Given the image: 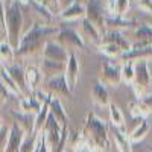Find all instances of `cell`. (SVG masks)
I'll list each match as a JSON object with an SVG mask.
<instances>
[{
  "mask_svg": "<svg viewBox=\"0 0 152 152\" xmlns=\"http://www.w3.org/2000/svg\"><path fill=\"white\" fill-rule=\"evenodd\" d=\"M59 32L58 26L35 21L29 31H26L21 37V41L15 49V56H34L37 53H43V47L49 37H56Z\"/></svg>",
  "mask_w": 152,
  "mask_h": 152,
  "instance_id": "6da1fadb",
  "label": "cell"
},
{
  "mask_svg": "<svg viewBox=\"0 0 152 152\" xmlns=\"http://www.w3.org/2000/svg\"><path fill=\"white\" fill-rule=\"evenodd\" d=\"M81 135L91 152L108 151V148H110L108 126L102 119H99L93 113L87 114L85 122L81 129Z\"/></svg>",
  "mask_w": 152,
  "mask_h": 152,
  "instance_id": "7a4b0ae2",
  "label": "cell"
},
{
  "mask_svg": "<svg viewBox=\"0 0 152 152\" xmlns=\"http://www.w3.org/2000/svg\"><path fill=\"white\" fill-rule=\"evenodd\" d=\"M23 31V12L20 3L15 0H9L8 5H5V32L6 41L17 49L21 41Z\"/></svg>",
  "mask_w": 152,
  "mask_h": 152,
  "instance_id": "3957f363",
  "label": "cell"
},
{
  "mask_svg": "<svg viewBox=\"0 0 152 152\" xmlns=\"http://www.w3.org/2000/svg\"><path fill=\"white\" fill-rule=\"evenodd\" d=\"M134 72H135V81L132 84V88L137 94V99H142L146 94V88L151 85V81H152L149 61L148 59H135Z\"/></svg>",
  "mask_w": 152,
  "mask_h": 152,
  "instance_id": "277c9868",
  "label": "cell"
},
{
  "mask_svg": "<svg viewBox=\"0 0 152 152\" xmlns=\"http://www.w3.org/2000/svg\"><path fill=\"white\" fill-rule=\"evenodd\" d=\"M85 17L91 23H94L104 35L105 34V18H107L105 0H87V3H85Z\"/></svg>",
  "mask_w": 152,
  "mask_h": 152,
  "instance_id": "5b68a950",
  "label": "cell"
},
{
  "mask_svg": "<svg viewBox=\"0 0 152 152\" xmlns=\"http://www.w3.org/2000/svg\"><path fill=\"white\" fill-rule=\"evenodd\" d=\"M99 82H102L107 88H116L122 82V73L120 66L111 64L108 58L102 59L100 62V72H99Z\"/></svg>",
  "mask_w": 152,
  "mask_h": 152,
  "instance_id": "8992f818",
  "label": "cell"
},
{
  "mask_svg": "<svg viewBox=\"0 0 152 152\" xmlns=\"http://www.w3.org/2000/svg\"><path fill=\"white\" fill-rule=\"evenodd\" d=\"M56 41L62 47H66L69 52H75L76 49L85 47L84 37L72 28H59V32L56 34Z\"/></svg>",
  "mask_w": 152,
  "mask_h": 152,
  "instance_id": "52a82bcc",
  "label": "cell"
},
{
  "mask_svg": "<svg viewBox=\"0 0 152 152\" xmlns=\"http://www.w3.org/2000/svg\"><path fill=\"white\" fill-rule=\"evenodd\" d=\"M64 76H66V81L69 84L70 91H73L81 78V61H79L78 55H76V52H69V59L66 62Z\"/></svg>",
  "mask_w": 152,
  "mask_h": 152,
  "instance_id": "ba28073f",
  "label": "cell"
},
{
  "mask_svg": "<svg viewBox=\"0 0 152 152\" xmlns=\"http://www.w3.org/2000/svg\"><path fill=\"white\" fill-rule=\"evenodd\" d=\"M43 58L47 59H53V61H59V62H67L69 59V50L66 47H62L56 40H47L44 47H43Z\"/></svg>",
  "mask_w": 152,
  "mask_h": 152,
  "instance_id": "9c48e42d",
  "label": "cell"
},
{
  "mask_svg": "<svg viewBox=\"0 0 152 152\" xmlns=\"http://www.w3.org/2000/svg\"><path fill=\"white\" fill-rule=\"evenodd\" d=\"M138 26V23L126 15H107L105 18V32L107 31H132Z\"/></svg>",
  "mask_w": 152,
  "mask_h": 152,
  "instance_id": "30bf717a",
  "label": "cell"
},
{
  "mask_svg": "<svg viewBox=\"0 0 152 152\" xmlns=\"http://www.w3.org/2000/svg\"><path fill=\"white\" fill-rule=\"evenodd\" d=\"M132 47H143L152 44V26L149 23H138V26L131 31Z\"/></svg>",
  "mask_w": 152,
  "mask_h": 152,
  "instance_id": "8fae6325",
  "label": "cell"
},
{
  "mask_svg": "<svg viewBox=\"0 0 152 152\" xmlns=\"http://www.w3.org/2000/svg\"><path fill=\"white\" fill-rule=\"evenodd\" d=\"M24 135H26V132H24L17 123H12L9 126V132H8V138H6L3 152H18Z\"/></svg>",
  "mask_w": 152,
  "mask_h": 152,
  "instance_id": "7c38bea8",
  "label": "cell"
},
{
  "mask_svg": "<svg viewBox=\"0 0 152 152\" xmlns=\"http://www.w3.org/2000/svg\"><path fill=\"white\" fill-rule=\"evenodd\" d=\"M102 43H110V44L117 46V47H120L123 50L125 53L129 52V50L132 49L131 40L120 31H107L102 35Z\"/></svg>",
  "mask_w": 152,
  "mask_h": 152,
  "instance_id": "4fadbf2b",
  "label": "cell"
},
{
  "mask_svg": "<svg viewBox=\"0 0 152 152\" xmlns=\"http://www.w3.org/2000/svg\"><path fill=\"white\" fill-rule=\"evenodd\" d=\"M6 70L9 72L11 78L14 79L15 85L20 88V91L23 96H29V90H28V85H26V75H24V67L21 64H18V62H12V64L9 66H5Z\"/></svg>",
  "mask_w": 152,
  "mask_h": 152,
  "instance_id": "5bb4252c",
  "label": "cell"
},
{
  "mask_svg": "<svg viewBox=\"0 0 152 152\" xmlns=\"http://www.w3.org/2000/svg\"><path fill=\"white\" fill-rule=\"evenodd\" d=\"M56 18H59L64 23L66 21H81L82 18H85V5L81 2H75L67 9L61 11L56 15Z\"/></svg>",
  "mask_w": 152,
  "mask_h": 152,
  "instance_id": "9a60e30c",
  "label": "cell"
},
{
  "mask_svg": "<svg viewBox=\"0 0 152 152\" xmlns=\"http://www.w3.org/2000/svg\"><path fill=\"white\" fill-rule=\"evenodd\" d=\"M40 70H41V75L44 79H50V78H55L58 75H64L66 64L64 62H59V61L43 58L41 64H40Z\"/></svg>",
  "mask_w": 152,
  "mask_h": 152,
  "instance_id": "2e32d148",
  "label": "cell"
},
{
  "mask_svg": "<svg viewBox=\"0 0 152 152\" xmlns=\"http://www.w3.org/2000/svg\"><path fill=\"white\" fill-rule=\"evenodd\" d=\"M46 87H47V91L55 93V94L69 96V94L72 93L64 75H58V76H55V78L46 79Z\"/></svg>",
  "mask_w": 152,
  "mask_h": 152,
  "instance_id": "e0dca14e",
  "label": "cell"
},
{
  "mask_svg": "<svg viewBox=\"0 0 152 152\" xmlns=\"http://www.w3.org/2000/svg\"><path fill=\"white\" fill-rule=\"evenodd\" d=\"M11 114L15 117V123L26 132V135L34 134V126H35V114L24 113V111H15L12 110Z\"/></svg>",
  "mask_w": 152,
  "mask_h": 152,
  "instance_id": "ac0fdd59",
  "label": "cell"
},
{
  "mask_svg": "<svg viewBox=\"0 0 152 152\" xmlns=\"http://www.w3.org/2000/svg\"><path fill=\"white\" fill-rule=\"evenodd\" d=\"M81 35L87 37L88 40L96 43V44L102 43V32H100V29L96 26L94 23H91L87 17L81 20Z\"/></svg>",
  "mask_w": 152,
  "mask_h": 152,
  "instance_id": "d6986e66",
  "label": "cell"
},
{
  "mask_svg": "<svg viewBox=\"0 0 152 152\" xmlns=\"http://www.w3.org/2000/svg\"><path fill=\"white\" fill-rule=\"evenodd\" d=\"M113 138L119 152H132V143L129 142V137L125 131V126H122V128L113 126Z\"/></svg>",
  "mask_w": 152,
  "mask_h": 152,
  "instance_id": "ffe728a7",
  "label": "cell"
},
{
  "mask_svg": "<svg viewBox=\"0 0 152 152\" xmlns=\"http://www.w3.org/2000/svg\"><path fill=\"white\" fill-rule=\"evenodd\" d=\"M91 99L93 102L99 107H110V93H108V88L102 84V82H96L91 88Z\"/></svg>",
  "mask_w": 152,
  "mask_h": 152,
  "instance_id": "44dd1931",
  "label": "cell"
},
{
  "mask_svg": "<svg viewBox=\"0 0 152 152\" xmlns=\"http://www.w3.org/2000/svg\"><path fill=\"white\" fill-rule=\"evenodd\" d=\"M24 75H26V85H28V90L32 94L34 91H37V85L40 84L41 81H44L43 75L40 67L37 66H28L24 67Z\"/></svg>",
  "mask_w": 152,
  "mask_h": 152,
  "instance_id": "7402d4cb",
  "label": "cell"
},
{
  "mask_svg": "<svg viewBox=\"0 0 152 152\" xmlns=\"http://www.w3.org/2000/svg\"><path fill=\"white\" fill-rule=\"evenodd\" d=\"M49 110H50V114L61 123V126H67L69 125V116L67 113L64 110V107H62L61 100L55 96H52V99H50V104H49Z\"/></svg>",
  "mask_w": 152,
  "mask_h": 152,
  "instance_id": "603a6c76",
  "label": "cell"
},
{
  "mask_svg": "<svg viewBox=\"0 0 152 152\" xmlns=\"http://www.w3.org/2000/svg\"><path fill=\"white\" fill-rule=\"evenodd\" d=\"M152 58V44L143 47H132L129 52L123 53L122 61H135V59H151Z\"/></svg>",
  "mask_w": 152,
  "mask_h": 152,
  "instance_id": "cb8c5ba5",
  "label": "cell"
},
{
  "mask_svg": "<svg viewBox=\"0 0 152 152\" xmlns=\"http://www.w3.org/2000/svg\"><path fill=\"white\" fill-rule=\"evenodd\" d=\"M32 9H34V12L35 14L40 17L41 20H43V23H46V24H50L53 21V18H55V15L52 14V12H50L40 0H29V3H28Z\"/></svg>",
  "mask_w": 152,
  "mask_h": 152,
  "instance_id": "d4e9b609",
  "label": "cell"
},
{
  "mask_svg": "<svg viewBox=\"0 0 152 152\" xmlns=\"http://www.w3.org/2000/svg\"><path fill=\"white\" fill-rule=\"evenodd\" d=\"M0 82H2V85L6 88V90H8L11 94H14V96H21V97H23V94H21V91H20V88L15 85L14 79L11 78V75H9V72L6 70L5 66L0 67Z\"/></svg>",
  "mask_w": 152,
  "mask_h": 152,
  "instance_id": "484cf974",
  "label": "cell"
},
{
  "mask_svg": "<svg viewBox=\"0 0 152 152\" xmlns=\"http://www.w3.org/2000/svg\"><path fill=\"white\" fill-rule=\"evenodd\" d=\"M20 111H24V113H31V114H37L38 111L41 110V104L38 102V100L35 99L34 94H29V96H23L20 99Z\"/></svg>",
  "mask_w": 152,
  "mask_h": 152,
  "instance_id": "4316f807",
  "label": "cell"
},
{
  "mask_svg": "<svg viewBox=\"0 0 152 152\" xmlns=\"http://www.w3.org/2000/svg\"><path fill=\"white\" fill-rule=\"evenodd\" d=\"M15 59V49L12 47L6 40L0 41V61L3 66H9L12 64Z\"/></svg>",
  "mask_w": 152,
  "mask_h": 152,
  "instance_id": "83f0119b",
  "label": "cell"
},
{
  "mask_svg": "<svg viewBox=\"0 0 152 152\" xmlns=\"http://www.w3.org/2000/svg\"><path fill=\"white\" fill-rule=\"evenodd\" d=\"M128 108H129V113H131V116L134 119L145 120V117L148 116V114H151L149 108L142 102L140 99H135V100H132V102H129L128 104Z\"/></svg>",
  "mask_w": 152,
  "mask_h": 152,
  "instance_id": "f1b7e54d",
  "label": "cell"
},
{
  "mask_svg": "<svg viewBox=\"0 0 152 152\" xmlns=\"http://www.w3.org/2000/svg\"><path fill=\"white\" fill-rule=\"evenodd\" d=\"M120 73H122V82L126 85H132L135 81V72H134V61H123L120 66Z\"/></svg>",
  "mask_w": 152,
  "mask_h": 152,
  "instance_id": "f546056e",
  "label": "cell"
},
{
  "mask_svg": "<svg viewBox=\"0 0 152 152\" xmlns=\"http://www.w3.org/2000/svg\"><path fill=\"white\" fill-rule=\"evenodd\" d=\"M97 49L105 58H119V59H122V56L125 53L120 47L114 46V44H110V43H100L97 46Z\"/></svg>",
  "mask_w": 152,
  "mask_h": 152,
  "instance_id": "4dcf8cb0",
  "label": "cell"
},
{
  "mask_svg": "<svg viewBox=\"0 0 152 152\" xmlns=\"http://www.w3.org/2000/svg\"><path fill=\"white\" fill-rule=\"evenodd\" d=\"M50 114V110H49V104H44L41 107V110L35 114V126H34V134H40L44 128V123Z\"/></svg>",
  "mask_w": 152,
  "mask_h": 152,
  "instance_id": "1f68e13d",
  "label": "cell"
},
{
  "mask_svg": "<svg viewBox=\"0 0 152 152\" xmlns=\"http://www.w3.org/2000/svg\"><path fill=\"white\" fill-rule=\"evenodd\" d=\"M110 120L113 123V126H116V128H122L125 126V116L122 110L116 105V104H110Z\"/></svg>",
  "mask_w": 152,
  "mask_h": 152,
  "instance_id": "d6a6232c",
  "label": "cell"
},
{
  "mask_svg": "<svg viewBox=\"0 0 152 152\" xmlns=\"http://www.w3.org/2000/svg\"><path fill=\"white\" fill-rule=\"evenodd\" d=\"M148 131H149V123H148L146 120H140L138 126H137V128H135L129 135H128V137H129V142H131V143L140 142L142 138H145V137H146Z\"/></svg>",
  "mask_w": 152,
  "mask_h": 152,
  "instance_id": "836d02e7",
  "label": "cell"
},
{
  "mask_svg": "<svg viewBox=\"0 0 152 152\" xmlns=\"http://www.w3.org/2000/svg\"><path fill=\"white\" fill-rule=\"evenodd\" d=\"M37 140H38V134H29V135H24L23 143H21V146H20V151H18V152H35Z\"/></svg>",
  "mask_w": 152,
  "mask_h": 152,
  "instance_id": "e575fe53",
  "label": "cell"
},
{
  "mask_svg": "<svg viewBox=\"0 0 152 152\" xmlns=\"http://www.w3.org/2000/svg\"><path fill=\"white\" fill-rule=\"evenodd\" d=\"M129 9V0H116V15H126Z\"/></svg>",
  "mask_w": 152,
  "mask_h": 152,
  "instance_id": "d590c367",
  "label": "cell"
},
{
  "mask_svg": "<svg viewBox=\"0 0 152 152\" xmlns=\"http://www.w3.org/2000/svg\"><path fill=\"white\" fill-rule=\"evenodd\" d=\"M35 152H50V149H49V146H47V142H46V137L43 135V132L38 134Z\"/></svg>",
  "mask_w": 152,
  "mask_h": 152,
  "instance_id": "8d00e7d4",
  "label": "cell"
},
{
  "mask_svg": "<svg viewBox=\"0 0 152 152\" xmlns=\"http://www.w3.org/2000/svg\"><path fill=\"white\" fill-rule=\"evenodd\" d=\"M40 2L52 12V14L56 17L58 14H59V9H58V0H40Z\"/></svg>",
  "mask_w": 152,
  "mask_h": 152,
  "instance_id": "74e56055",
  "label": "cell"
},
{
  "mask_svg": "<svg viewBox=\"0 0 152 152\" xmlns=\"http://www.w3.org/2000/svg\"><path fill=\"white\" fill-rule=\"evenodd\" d=\"M137 8L140 11H143V12L152 14V0H138V2H137Z\"/></svg>",
  "mask_w": 152,
  "mask_h": 152,
  "instance_id": "f35d334b",
  "label": "cell"
},
{
  "mask_svg": "<svg viewBox=\"0 0 152 152\" xmlns=\"http://www.w3.org/2000/svg\"><path fill=\"white\" fill-rule=\"evenodd\" d=\"M8 132H9V128H6V126H3V128L0 129V148L3 146V149H5V143H6V138H8Z\"/></svg>",
  "mask_w": 152,
  "mask_h": 152,
  "instance_id": "ab89813d",
  "label": "cell"
},
{
  "mask_svg": "<svg viewBox=\"0 0 152 152\" xmlns=\"http://www.w3.org/2000/svg\"><path fill=\"white\" fill-rule=\"evenodd\" d=\"M140 100H142V102H143V104L149 108V111H152V91L146 93V94H145Z\"/></svg>",
  "mask_w": 152,
  "mask_h": 152,
  "instance_id": "60d3db41",
  "label": "cell"
},
{
  "mask_svg": "<svg viewBox=\"0 0 152 152\" xmlns=\"http://www.w3.org/2000/svg\"><path fill=\"white\" fill-rule=\"evenodd\" d=\"M76 2V0H58V9H59V12L61 11H64V9H67L70 5H73Z\"/></svg>",
  "mask_w": 152,
  "mask_h": 152,
  "instance_id": "b9f144b4",
  "label": "cell"
},
{
  "mask_svg": "<svg viewBox=\"0 0 152 152\" xmlns=\"http://www.w3.org/2000/svg\"><path fill=\"white\" fill-rule=\"evenodd\" d=\"M15 2H18V3H26V5H28L29 0H15Z\"/></svg>",
  "mask_w": 152,
  "mask_h": 152,
  "instance_id": "7bdbcfd3",
  "label": "cell"
},
{
  "mask_svg": "<svg viewBox=\"0 0 152 152\" xmlns=\"http://www.w3.org/2000/svg\"><path fill=\"white\" fill-rule=\"evenodd\" d=\"M2 66H3V64H2V61H0V67H2Z\"/></svg>",
  "mask_w": 152,
  "mask_h": 152,
  "instance_id": "ee69618b",
  "label": "cell"
},
{
  "mask_svg": "<svg viewBox=\"0 0 152 152\" xmlns=\"http://www.w3.org/2000/svg\"><path fill=\"white\" fill-rule=\"evenodd\" d=\"M151 85H152V81H151Z\"/></svg>",
  "mask_w": 152,
  "mask_h": 152,
  "instance_id": "f6af8a7d",
  "label": "cell"
}]
</instances>
